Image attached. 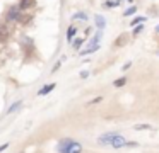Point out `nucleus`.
Returning a JSON list of instances; mask_svg holds the SVG:
<instances>
[{
	"mask_svg": "<svg viewBox=\"0 0 159 153\" xmlns=\"http://www.w3.org/2000/svg\"><path fill=\"white\" fill-rule=\"evenodd\" d=\"M58 151L60 153H80L82 151V146H80V143L74 141V139L65 138L58 143Z\"/></svg>",
	"mask_w": 159,
	"mask_h": 153,
	"instance_id": "nucleus-1",
	"label": "nucleus"
},
{
	"mask_svg": "<svg viewBox=\"0 0 159 153\" xmlns=\"http://www.w3.org/2000/svg\"><path fill=\"white\" fill-rule=\"evenodd\" d=\"M110 146H113V148H123V146H127V139H125L121 134H116L113 139H111Z\"/></svg>",
	"mask_w": 159,
	"mask_h": 153,
	"instance_id": "nucleus-2",
	"label": "nucleus"
},
{
	"mask_svg": "<svg viewBox=\"0 0 159 153\" xmlns=\"http://www.w3.org/2000/svg\"><path fill=\"white\" fill-rule=\"evenodd\" d=\"M116 134H118V133H106V134H103V136L98 138V143H99V145H108V146H110L111 139H113Z\"/></svg>",
	"mask_w": 159,
	"mask_h": 153,
	"instance_id": "nucleus-3",
	"label": "nucleus"
},
{
	"mask_svg": "<svg viewBox=\"0 0 159 153\" xmlns=\"http://www.w3.org/2000/svg\"><path fill=\"white\" fill-rule=\"evenodd\" d=\"M19 12H21V7H11L7 12V19L9 20H17L19 19Z\"/></svg>",
	"mask_w": 159,
	"mask_h": 153,
	"instance_id": "nucleus-4",
	"label": "nucleus"
},
{
	"mask_svg": "<svg viewBox=\"0 0 159 153\" xmlns=\"http://www.w3.org/2000/svg\"><path fill=\"white\" fill-rule=\"evenodd\" d=\"M128 37H130V36H128V34H127V32H123V34H120V36H118V39H116V41H115V46H116V48H123V46H125V44H127V43H128Z\"/></svg>",
	"mask_w": 159,
	"mask_h": 153,
	"instance_id": "nucleus-5",
	"label": "nucleus"
},
{
	"mask_svg": "<svg viewBox=\"0 0 159 153\" xmlns=\"http://www.w3.org/2000/svg\"><path fill=\"white\" fill-rule=\"evenodd\" d=\"M94 24H96L98 29H104V27H106V19H104L103 15H99V14H96V15H94Z\"/></svg>",
	"mask_w": 159,
	"mask_h": 153,
	"instance_id": "nucleus-6",
	"label": "nucleus"
},
{
	"mask_svg": "<svg viewBox=\"0 0 159 153\" xmlns=\"http://www.w3.org/2000/svg\"><path fill=\"white\" fill-rule=\"evenodd\" d=\"M98 49H99V44H91V43H89V46L84 48V49L79 51V53H80V54H91V53H94V51H98Z\"/></svg>",
	"mask_w": 159,
	"mask_h": 153,
	"instance_id": "nucleus-7",
	"label": "nucleus"
},
{
	"mask_svg": "<svg viewBox=\"0 0 159 153\" xmlns=\"http://www.w3.org/2000/svg\"><path fill=\"white\" fill-rule=\"evenodd\" d=\"M34 3H36V0H21L19 7H21V10H28L31 7H34Z\"/></svg>",
	"mask_w": 159,
	"mask_h": 153,
	"instance_id": "nucleus-8",
	"label": "nucleus"
},
{
	"mask_svg": "<svg viewBox=\"0 0 159 153\" xmlns=\"http://www.w3.org/2000/svg\"><path fill=\"white\" fill-rule=\"evenodd\" d=\"M121 3V0H104L103 7L104 9H113V7H118Z\"/></svg>",
	"mask_w": 159,
	"mask_h": 153,
	"instance_id": "nucleus-9",
	"label": "nucleus"
},
{
	"mask_svg": "<svg viewBox=\"0 0 159 153\" xmlns=\"http://www.w3.org/2000/svg\"><path fill=\"white\" fill-rule=\"evenodd\" d=\"M75 32H77V27H75V26H70L69 29H67V41H69L70 44H72V41H74Z\"/></svg>",
	"mask_w": 159,
	"mask_h": 153,
	"instance_id": "nucleus-10",
	"label": "nucleus"
},
{
	"mask_svg": "<svg viewBox=\"0 0 159 153\" xmlns=\"http://www.w3.org/2000/svg\"><path fill=\"white\" fill-rule=\"evenodd\" d=\"M53 88H55V83H48V85H45V87L39 88L38 95H46V94H50V92H52Z\"/></svg>",
	"mask_w": 159,
	"mask_h": 153,
	"instance_id": "nucleus-11",
	"label": "nucleus"
},
{
	"mask_svg": "<svg viewBox=\"0 0 159 153\" xmlns=\"http://www.w3.org/2000/svg\"><path fill=\"white\" fill-rule=\"evenodd\" d=\"M7 37H9V29L5 26H2L0 27V43H5Z\"/></svg>",
	"mask_w": 159,
	"mask_h": 153,
	"instance_id": "nucleus-12",
	"label": "nucleus"
},
{
	"mask_svg": "<svg viewBox=\"0 0 159 153\" xmlns=\"http://www.w3.org/2000/svg\"><path fill=\"white\" fill-rule=\"evenodd\" d=\"M72 19L74 20H84V22H86V20H87V14L86 12H77V14H74V15H72Z\"/></svg>",
	"mask_w": 159,
	"mask_h": 153,
	"instance_id": "nucleus-13",
	"label": "nucleus"
},
{
	"mask_svg": "<svg viewBox=\"0 0 159 153\" xmlns=\"http://www.w3.org/2000/svg\"><path fill=\"white\" fill-rule=\"evenodd\" d=\"M135 12H137V7H135V5H132V7H128V9L123 12V15H125V17H130V15H134Z\"/></svg>",
	"mask_w": 159,
	"mask_h": 153,
	"instance_id": "nucleus-14",
	"label": "nucleus"
},
{
	"mask_svg": "<svg viewBox=\"0 0 159 153\" xmlns=\"http://www.w3.org/2000/svg\"><path fill=\"white\" fill-rule=\"evenodd\" d=\"M145 19H147V17H140V15H137V17H135V19H132V22H130V26L132 27H135V26H137V24H140V22H144V20Z\"/></svg>",
	"mask_w": 159,
	"mask_h": 153,
	"instance_id": "nucleus-15",
	"label": "nucleus"
},
{
	"mask_svg": "<svg viewBox=\"0 0 159 153\" xmlns=\"http://www.w3.org/2000/svg\"><path fill=\"white\" fill-rule=\"evenodd\" d=\"M21 105H22V102H21V100L14 102V104H12L11 107H9V111H7V112H9V114H12V112H14V111H17V109L21 107Z\"/></svg>",
	"mask_w": 159,
	"mask_h": 153,
	"instance_id": "nucleus-16",
	"label": "nucleus"
},
{
	"mask_svg": "<svg viewBox=\"0 0 159 153\" xmlns=\"http://www.w3.org/2000/svg\"><path fill=\"white\" fill-rule=\"evenodd\" d=\"M125 83H127V78H125V77H121V78H118V80H115V87H116V88H120V87H123V85Z\"/></svg>",
	"mask_w": 159,
	"mask_h": 153,
	"instance_id": "nucleus-17",
	"label": "nucleus"
},
{
	"mask_svg": "<svg viewBox=\"0 0 159 153\" xmlns=\"http://www.w3.org/2000/svg\"><path fill=\"white\" fill-rule=\"evenodd\" d=\"M142 31H144V24H137V26L134 27V32H132V34H134V36H139Z\"/></svg>",
	"mask_w": 159,
	"mask_h": 153,
	"instance_id": "nucleus-18",
	"label": "nucleus"
},
{
	"mask_svg": "<svg viewBox=\"0 0 159 153\" xmlns=\"http://www.w3.org/2000/svg\"><path fill=\"white\" fill-rule=\"evenodd\" d=\"M84 41H86V39H75V41H72L74 48H75V49H79V48H80V46H82V44H84Z\"/></svg>",
	"mask_w": 159,
	"mask_h": 153,
	"instance_id": "nucleus-19",
	"label": "nucleus"
},
{
	"mask_svg": "<svg viewBox=\"0 0 159 153\" xmlns=\"http://www.w3.org/2000/svg\"><path fill=\"white\" fill-rule=\"evenodd\" d=\"M135 129H137V131H142V129H151V126H149V124H137V126H135Z\"/></svg>",
	"mask_w": 159,
	"mask_h": 153,
	"instance_id": "nucleus-20",
	"label": "nucleus"
},
{
	"mask_svg": "<svg viewBox=\"0 0 159 153\" xmlns=\"http://www.w3.org/2000/svg\"><path fill=\"white\" fill-rule=\"evenodd\" d=\"M87 77H89V71H87V70L80 71V78H87Z\"/></svg>",
	"mask_w": 159,
	"mask_h": 153,
	"instance_id": "nucleus-21",
	"label": "nucleus"
},
{
	"mask_svg": "<svg viewBox=\"0 0 159 153\" xmlns=\"http://www.w3.org/2000/svg\"><path fill=\"white\" fill-rule=\"evenodd\" d=\"M130 66H132V63H130V61H127V63H125L123 66H121V70H123V71H127V70H128V68H130Z\"/></svg>",
	"mask_w": 159,
	"mask_h": 153,
	"instance_id": "nucleus-22",
	"label": "nucleus"
},
{
	"mask_svg": "<svg viewBox=\"0 0 159 153\" xmlns=\"http://www.w3.org/2000/svg\"><path fill=\"white\" fill-rule=\"evenodd\" d=\"M127 146H130V148H134V146H139V143H135V141H127Z\"/></svg>",
	"mask_w": 159,
	"mask_h": 153,
	"instance_id": "nucleus-23",
	"label": "nucleus"
},
{
	"mask_svg": "<svg viewBox=\"0 0 159 153\" xmlns=\"http://www.w3.org/2000/svg\"><path fill=\"white\" fill-rule=\"evenodd\" d=\"M98 102H101V97H96V99H93V100H91L89 104H98Z\"/></svg>",
	"mask_w": 159,
	"mask_h": 153,
	"instance_id": "nucleus-24",
	"label": "nucleus"
},
{
	"mask_svg": "<svg viewBox=\"0 0 159 153\" xmlns=\"http://www.w3.org/2000/svg\"><path fill=\"white\" fill-rule=\"evenodd\" d=\"M60 65H62V63H60V61H58V63H57L55 66H53V70H52V71H57V70H58V68H60Z\"/></svg>",
	"mask_w": 159,
	"mask_h": 153,
	"instance_id": "nucleus-25",
	"label": "nucleus"
},
{
	"mask_svg": "<svg viewBox=\"0 0 159 153\" xmlns=\"http://www.w3.org/2000/svg\"><path fill=\"white\" fill-rule=\"evenodd\" d=\"M7 146H9V143H5V145H2V146H0V151H4V150H7Z\"/></svg>",
	"mask_w": 159,
	"mask_h": 153,
	"instance_id": "nucleus-26",
	"label": "nucleus"
},
{
	"mask_svg": "<svg viewBox=\"0 0 159 153\" xmlns=\"http://www.w3.org/2000/svg\"><path fill=\"white\" fill-rule=\"evenodd\" d=\"M156 31H157V32H159V26H157V27H156Z\"/></svg>",
	"mask_w": 159,
	"mask_h": 153,
	"instance_id": "nucleus-27",
	"label": "nucleus"
},
{
	"mask_svg": "<svg viewBox=\"0 0 159 153\" xmlns=\"http://www.w3.org/2000/svg\"><path fill=\"white\" fill-rule=\"evenodd\" d=\"M127 2H134V0H127Z\"/></svg>",
	"mask_w": 159,
	"mask_h": 153,
	"instance_id": "nucleus-28",
	"label": "nucleus"
}]
</instances>
